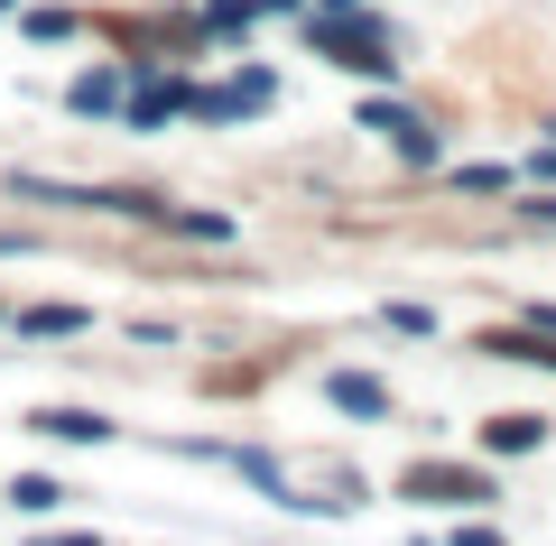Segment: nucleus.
Returning a JSON list of instances; mask_svg holds the SVG:
<instances>
[{
	"label": "nucleus",
	"mask_w": 556,
	"mask_h": 546,
	"mask_svg": "<svg viewBox=\"0 0 556 546\" xmlns=\"http://www.w3.org/2000/svg\"><path fill=\"white\" fill-rule=\"evenodd\" d=\"M177 102H186V93H177V84H167V93H159V84H149V93H139V102H130V130H149V120H167V112H177Z\"/></svg>",
	"instance_id": "8"
},
{
	"label": "nucleus",
	"mask_w": 556,
	"mask_h": 546,
	"mask_svg": "<svg viewBox=\"0 0 556 546\" xmlns=\"http://www.w3.org/2000/svg\"><path fill=\"white\" fill-rule=\"evenodd\" d=\"M325 398H334V408H353V417H390V390H380V380H362V371H325Z\"/></svg>",
	"instance_id": "4"
},
{
	"label": "nucleus",
	"mask_w": 556,
	"mask_h": 546,
	"mask_svg": "<svg viewBox=\"0 0 556 546\" xmlns=\"http://www.w3.org/2000/svg\"><path fill=\"white\" fill-rule=\"evenodd\" d=\"M56 546H93V537H56Z\"/></svg>",
	"instance_id": "10"
},
{
	"label": "nucleus",
	"mask_w": 556,
	"mask_h": 546,
	"mask_svg": "<svg viewBox=\"0 0 556 546\" xmlns=\"http://www.w3.org/2000/svg\"><path fill=\"white\" fill-rule=\"evenodd\" d=\"M84 325H93L84 306H28L20 315V333H84Z\"/></svg>",
	"instance_id": "7"
},
{
	"label": "nucleus",
	"mask_w": 556,
	"mask_h": 546,
	"mask_svg": "<svg viewBox=\"0 0 556 546\" xmlns=\"http://www.w3.org/2000/svg\"><path fill=\"white\" fill-rule=\"evenodd\" d=\"M56 500H65V491L47 482V472H20V482H10V509H28V519H47Z\"/></svg>",
	"instance_id": "5"
},
{
	"label": "nucleus",
	"mask_w": 556,
	"mask_h": 546,
	"mask_svg": "<svg viewBox=\"0 0 556 546\" xmlns=\"http://www.w3.org/2000/svg\"><path fill=\"white\" fill-rule=\"evenodd\" d=\"M362 130H380V139H399L408 157H437V130L417 112H399V102H362Z\"/></svg>",
	"instance_id": "1"
},
{
	"label": "nucleus",
	"mask_w": 556,
	"mask_h": 546,
	"mask_svg": "<svg viewBox=\"0 0 556 546\" xmlns=\"http://www.w3.org/2000/svg\"><path fill=\"white\" fill-rule=\"evenodd\" d=\"M408 491L417 500H492V482H482V472H455V464H417Z\"/></svg>",
	"instance_id": "2"
},
{
	"label": "nucleus",
	"mask_w": 556,
	"mask_h": 546,
	"mask_svg": "<svg viewBox=\"0 0 556 546\" xmlns=\"http://www.w3.org/2000/svg\"><path fill=\"white\" fill-rule=\"evenodd\" d=\"M112 93H121L112 75H84V84H75V112H112Z\"/></svg>",
	"instance_id": "9"
},
{
	"label": "nucleus",
	"mask_w": 556,
	"mask_h": 546,
	"mask_svg": "<svg viewBox=\"0 0 556 546\" xmlns=\"http://www.w3.org/2000/svg\"><path fill=\"white\" fill-rule=\"evenodd\" d=\"M28 427L56 435V445H102V435H112V417H93V408H38Z\"/></svg>",
	"instance_id": "3"
},
{
	"label": "nucleus",
	"mask_w": 556,
	"mask_h": 546,
	"mask_svg": "<svg viewBox=\"0 0 556 546\" xmlns=\"http://www.w3.org/2000/svg\"><path fill=\"white\" fill-rule=\"evenodd\" d=\"M538 435H547L538 417H492V435H482V445H492V454H529Z\"/></svg>",
	"instance_id": "6"
}]
</instances>
